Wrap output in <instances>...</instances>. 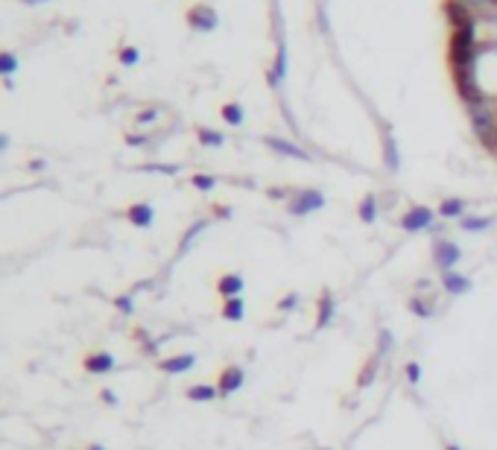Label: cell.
Segmentation results:
<instances>
[{
	"instance_id": "d4e9b609",
	"label": "cell",
	"mask_w": 497,
	"mask_h": 450,
	"mask_svg": "<svg viewBox=\"0 0 497 450\" xmlns=\"http://www.w3.org/2000/svg\"><path fill=\"white\" fill-rule=\"evenodd\" d=\"M182 167L179 164H143L141 173H161V175H175Z\"/></svg>"
},
{
	"instance_id": "ffe728a7",
	"label": "cell",
	"mask_w": 497,
	"mask_h": 450,
	"mask_svg": "<svg viewBox=\"0 0 497 450\" xmlns=\"http://www.w3.org/2000/svg\"><path fill=\"white\" fill-rule=\"evenodd\" d=\"M374 216H378V199H374V196H366V199L360 202V219L363 223H374Z\"/></svg>"
},
{
	"instance_id": "cb8c5ba5",
	"label": "cell",
	"mask_w": 497,
	"mask_h": 450,
	"mask_svg": "<svg viewBox=\"0 0 497 450\" xmlns=\"http://www.w3.org/2000/svg\"><path fill=\"white\" fill-rule=\"evenodd\" d=\"M199 140H202L205 147H223L226 144V138L214 129H199Z\"/></svg>"
},
{
	"instance_id": "7a4b0ae2",
	"label": "cell",
	"mask_w": 497,
	"mask_h": 450,
	"mask_svg": "<svg viewBox=\"0 0 497 450\" xmlns=\"http://www.w3.org/2000/svg\"><path fill=\"white\" fill-rule=\"evenodd\" d=\"M319 208H325V193L322 190H302L290 202V214L293 216H307V214L319 211Z\"/></svg>"
},
{
	"instance_id": "603a6c76",
	"label": "cell",
	"mask_w": 497,
	"mask_h": 450,
	"mask_svg": "<svg viewBox=\"0 0 497 450\" xmlns=\"http://www.w3.org/2000/svg\"><path fill=\"white\" fill-rule=\"evenodd\" d=\"M191 182H193V188H196V190H202V193H208V190H214V188H217V179H214V175H208V173H196Z\"/></svg>"
},
{
	"instance_id": "484cf974",
	"label": "cell",
	"mask_w": 497,
	"mask_h": 450,
	"mask_svg": "<svg viewBox=\"0 0 497 450\" xmlns=\"http://www.w3.org/2000/svg\"><path fill=\"white\" fill-rule=\"evenodd\" d=\"M15 71H18V56L6 50L3 56H0V73H3V76H12Z\"/></svg>"
},
{
	"instance_id": "e0dca14e",
	"label": "cell",
	"mask_w": 497,
	"mask_h": 450,
	"mask_svg": "<svg viewBox=\"0 0 497 450\" xmlns=\"http://www.w3.org/2000/svg\"><path fill=\"white\" fill-rule=\"evenodd\" d=\"M439 214L445 216V219L462 216V214H465V202H462V199H445V202L439 205Z\"/></svg>"
},
{
	"instance_id": "4dcf8cb0",
	"label": "cell",
	"mask_w": 497,
	"mask_h": 450,
	"mask_svg": "<svg viewBox=\"0 0 497 450\" xmlns=\"http://www.w3.org/2000/svg\"><path fill=\"white\" fill-rule=\"evenodd\" d=\"M404 375H407V380H410L413 386H415V383L422 380V366H418V363H407V366H404Z\"/></svg>"
},
{
	"instance_id": "8d00e7d4",
	"label": "cell",
	"mask_w": 497,
	"mask_h": 450,
	"mask_svg": "<svg viewBox=\"0 0 497 450\" xmlns=\"http://www.w3.org/2000/svg\"><path fill=\"white\" fill-rule=\"evenodd\" d=\"M27 6H38V3H47V0H24Z\"/></svg>"
},
{
	"instance_id": "5b68a950",
	"label": "cell",
	"mask_w": 497,
	"mask_h": 450,
	"mask_svg": "<svg viewBox=\"0 0 497 450\" xmlns=\"http://www.w3.org/2000/svg\"><path fill=\"white\" fill-rule=\"evenodd\" d=\"M263 144H267L272 152H278V155L295 158V161H311V152H304L302 147L293 144V140H287V138H272V135H267V138H263Z\"/></svg>"
},
{
	"instance_id": "f35d334b",
	"label": "cell",
	"mask_w": 497,
	"mask_h": 450,
	"mask_svg": "<svg viewBox=\"0 0 497 450\" xmlns=\"http://www.w3.org/2000/svg\"><path fill=\"white\" fill-rule=\"evenodd\" d=\"M88 450H106L103 445H94V447H88Z\"/></svg>"
},
{
	"instance_id": "6da1fadb",
	"label": "cell",
	"mask_w": 497,
	"mask_h": 450,
	"mask_svg": "<svg viewBox=\"0 0 497 450\" xmlns=\"http://www.w3.org/2000/svg\"><path fill=\"white\" fill-rule=\"evenodd\" d=\"M217 24H219V18H217V12L208 3H196V6L187 9V27H191V29L211 32V29H217Z\"/></svg>"
},
{
	"instance_id": "d590c367",
	"label": "cell",
	"mask_w": 497,
	"mask_h": 450,
	"mask_svg": "<svg viewBox=\"0 0 497 450\" xmlns=\"http://www.w3.org/2000/svg\"><path fill=\"white\" fill-rule=\"evenodd\" d=\"M29 170H44V161H41V158H38V161H32V164H29Z\"/></svg>"
},
{
	"instance_id": "4316f807",
	"label": "cell",
	"mask_w": 497,
	"mask_h": 450,
	"mask_svg": "<svg viewBox=\"0 0 497 450\" xmlns=\"http://www.w3.org/2000/svg\"><path fill=\"white\" fill-rule=\"evenodd\" d=\"M378 360H380V357L374 354V357L369 360V363H366V368H363V375H360V380H357V386H369V380H372L374 375H378Z\"/></svg>"
},
{
	"instance_id": "30bf717a",
	"label": "cell",
	"mask_w": 497,
	"mask_h": 450,
	"mask_svg": "<svg viewBox=\"0 0 497 450\" xmlns=\"http://www.w3.org/2000/svg\"><path fill=\"white\" fill-rule=\"evenodd\" d=\"M152 219H156V211H152V205L147 202H135L129 208V223L138 225V228H149Z\"/></svg>"
},
{
	"instance_id": "ac0fdd59",
	"label": "cell",
	"mask_w": 497,
	"mask_h": 450,
	"mask_svg": "<svg viewBox=\"0 0 497 450\" xmlns=\"http://www.w3.org/2000/svg\"><path fill=\"white\" fill-rule=\"evenodd\" d=\"M243 313H246V304H243V299H228V301H226L223 316H226L228 322H240Z\"/></svg>"
},
{
	"instance_id": "83f0119b",
	"label": "cell",
	"mask_w": 497,
	"mask_h": 450,
	"mask_svg": "<svg viewBox=\"0 0 497 450\" xmlns=\"http://www.w3.org/2000/svg\"><path fill=\"white\" fill-rule=\"evenodd\" d=\"M120 64H126V68H132V64H138L141 62V50L138 47H123L120 50Z\"/></svg>"
},
{
	"instance_id": "4fadbf2b",
	"label": "cell",
	"mask_w": 497,
	"mask_h": 450,
	"mask_svg": "<svg viewBox=\"0 0 497 450\" xmlns=\"http://www.w3.org/2000/svg\"><path fill=\"white\" fill-rule=\"evenodd\" d=\"M383 161H386V167H389L392 173L401 167V155H398V144H395V138H392V132L386 129L383 132Z\"/></svg>"
},
{
	"instance_id": "8fae6325",
	"label": "cell",
	"mask_w": 497,
	"mask_h": 450,
	"mask_svg": "<svg viewBox=\"0 0 497 450\" xmlns=\"http://www.w3.org/2000/svg\"><path fill=\"white\" fill-rule=\"evenodd\" d=\"M112 368H114V357L108 351H99V354H91L85 360V371H91V375H106Z\"/></svg>"
},
{
	"instance_id": "7c38bea8",
	"label": "cell",
	"mask_w": 497,
	"mask_h": 450,
	"mask_svg": "<svg viewBox=\"0 0 497 450\" xmlns=\"http://www.w3.org/2000/svg\"><path fill=\"white\" fill-rule=\"evenodd\" d=\"M208 225H211V219H196V223H193L191 228H187V232H184V237H182V246H179V258H184V255H187V251H191V249H193V243H196V237H199V234H202V232H205V228H208Z\"/></svg>"
},
{
	"instance_id": "2e32d148",
	"label": "cell",
	"mask_w": 497,
	"mask_h": 450,
	"mask_svg": "<svg viewBox=\"0 0 497 450\" xmlns=\"http://www.w3.org/2000/svg\"><path fill=\"white\" fill-rule=\"evenodd\" d=\"M462 232L468 234H477V232H485V228H492V216H465L459 223Z\"/></svg>"
},
{
	"instance_id": "44dd1931",
	"label": "cell",
	"mask_w": 497,
	"mask_h": 450,
	"mask_svg": "<svg viewBox=\"0 0 497 450\" xmlns=\"http://www.w3.org/2000/svg\"><path fill=\"white\" fill-rule=\"evenodd\" d=\"M114 307H117V310L123 313V316H132V313H135V292L117 295V299H114Z\"/></svg>"
},
{
	"instance_id": "f1b7e54d",
	"label": "cell",
	"mask_w": 497,
	"mask_h": 450,
	"mask_svg": "<svg viewBox=\"0 0 497 450\" xmlns=\"http://www.w3.org/2000/svg\"><path fill=\"white\" fill-rule=\"evenodd\" d=\"M410 310H413L415 316H422V319H430V313H433V307H430L427 301H422V299H413V301H410Z\"/></svg>"
},
{
	"instance_id": "5bb4252c",
	"label": "cell",
	"mask_w": 497,
	"mask_h": 450,
	"mask_svg": "<svg viewBox=\"0 0 497 450\" xmlns=\"http://www.w3.org/2000/svg\"><path fill=\"white\" fill-rule=\"evenodd\" d=\"M217 395H219V389L211 386V383H196V386L187 389V401H193V403H211Z\"/></svg>"
},
{
	"instance_id": "1f68e13d",
	"label": "cell",
	"mask_w": 497,
	"mask_h": 450,
	"mask_svg": "<svg viewBox=\"0 0 497 450\" xmlns=\"http://www.w3.org/2000/svg\"><path fill=\"white\" fill-rule=\"evenodd\" d=\"M158 108H147V112H141L138 114V126H147V123H152V120H158Z\"/></svg>"
},
{
	"instance_id": "f546056e",
	"label": "cell",
	"mask_w": 497,
	"mask_h": 450,
	"mask_svg": "<svg viewBox=\"0 0 497 450\" xmlns=\"http://www.w3.org/2000/svg\"><path fill=\"white\" fill-rule=\"evenodd\" d=\"M389 348H392V334H389V331H386V327H383V331L378 334V357H383V354H386V351H389Z\"/></svg>"
},
{
	"instance_id": "d6986e66",
	"label": "cell",
	"mask_w": 497,
	"mask_h": 450,
	"mask_svg": "<svg viewBox=\"0 0 497 450\" xmlns=\"http://www.w3.org/2000/svg\"><path fill=\"white\" fill-rule=\"evenodd\" d=\"M269 71L284 82V76H287V44H284V41L278 44V53H275V64H272Z\"/></svg>"
},
{
	"instance_id": "3957f363",
	"label": "cell",
	"mask_w": 497,
	"mask_h": 450,
	"mask_svg": "<svg viewBox=\"0 0 497 450\" xmlns=\"http://www.w3.org/2000/svg\"><path fill=\"white\" fill-rule=\"evenodd\" d=\"M433 219H436V214L430 211V208H424V205H415V208H410L404 216H401V225L404 232H424V228H430L433 225Z\"/></svg>"
},
{
	"instance_id": "52a82bcc",
	"label": "cell",
	"mask_w": 497,
	"mask_h": 450,
	"mask_svg": "<svg viewBox=\"0 0 497 450\" xmlns=\"http://www.w3.org/2000/svg\"><path fill=\"white\" fill-rule=\"evenodd\" d=\"M243 380H246V371H243L240 366H228L223 375H219V395H228V392H237L243 386Z\"/></svg>"
},
{
	"instance_id": "9a60e30c",
	"label": "cell",
	"mask_w": 497,
	"mask_h": 450,
	"mask_svg": "<svg viewBox=\"0 0 497 450\" xmlns=\"http://www.w3.org/2000/svg\"><path fill=\"white\" fill-rule=\"evenodd\" d=\"M334 319V295L330 292H322V299H319V319H316V331H322V327L330 325Z\"/></svg>"
},
{
	"instance_id": "836d02e7",
	"label": "cell",
	"mask_w": 497,
	"mask_h": 450,
	"mask_svg": "<svg viewBox=\"0 0 497 450\" xmlns=\"http://www.w3.org/2000/svg\"><path fill=\"white\" fill-rule=\"evenodd\" d=\"M126 144L129 147H147V135H129Z\"/></svg>"
},
{
	"instance_id": "e575fe53",
	"label": "cell",
	"mask_w": 497,
	"mask_h": 450,
	"mask_svg": "<svg viewBox=\"0 0 497 450\" xmlns=\"http://www.w3.org/2000/svg\"><path fill=\"white\" fill-rule=\"evenodd\" d=\"M99 398H103V403H112V407H117V395L112 389H103V392H99Z\"/></svg>"
},
{
	"instance_id": "8992f818",
	"label": "cell",
	"mask_w": 497,
	"mask_h": 450,
	"mask_svg": "<svg viewBox=\"0 0 497 450\" xmlns=\"http://www.w3.org/2000/svg\"><path fill=\"white\" fill-rule=\"evenodd\" d=\"M441 287H445V292H450V295H465V292H471V278H465V275H459V272H441Z\"/></svg>"
},
{
	"instance_id": "ba28073f",
	"label": "cell",
	"mask_w": 497,
	"mask_h": 450,
	"mask_svg": "<svg viewBox=\"0 0 497 450\" xmlns=\"http://www.w3.org/2000/svg\"><path fill=\"white\" fill-rule=\"evenodd\" d=\"M217 292L223 295V299H240V292H243V278L234 275V272H226L223 278L217 281Z\"/></svg>"
},
{
	"instance_id": "9c48e42d",
	"label": "cell",
	"mask_w": 497,
	"mask_h": 450,
	"mask_svg": "<svg viewBox=\"0 0 497 450\" xmlns=\"http://www.w3.org/2000/svg\"><path fill=\"white\" fill-rule=\"evenodd\" d=\"M193 363H196L193 354H179V357H170V360H164V363H158V368L164 375H184V371L193 368Z\"/></svg>"
},
{
	"instance_id": "74e56055",
	"label": "cell",
	"mask_w": 497,
	"mask_h": 450,
	"mask_svg": "<svg viewBox=\"0 0 497 450\" xmlns=\"http://www.w3.org/2000/svg\"><path fill=\"white\" fill-rule=\"evenodd\" d=\"M445 450H462V447H459V445H448Z\"/></svg>"
},
{
	"instance_id": "d6a6232c",
	"label": "cell",
	"mask_w": 497,
	"mask_h": 450,
	"mask_svg": "<svg viewBox=\"0 0 497 450\" xmlns=\"http://www.w3.org/2000/svg\"><path fill=\"white\" fill-rule=\"evenodd\" d=\"M295 304H298V292H290L287 299H281V301H278V310H293Z\"/></svg>"
},
{
	"instance_id": "7402d4cb",
	"label": "cell",
	"mask_w": 497,
	"mask_h": 450,
	"mask_svg": "<svg viewBox=\"0 0 497 450\" xmlns=\"http://www.w3.org/2000/svg\"><path fill=\"white\" fill-rule=\"evenodd\" d=\"M223 117H226V123L240 126V123H243V105H237V103L223 105Z\"/></svg>"
},
{
	"instance_id": "277c9868",
	"label": "cell",
	"mask_w": 497,
	"mask_h": 450,
	"mask_svg": "<svg viewBox=\"0 0 497 450\" xmlns=\"http://www.w3.org/2000/svg\"><path fill=\"white\" fill-rule=\"evenodd\" d=\"M433 258H436L441 272H450L462 260V249L457 243H450V240H436L433 243Z\"/></svg>"
}]
</instances>
